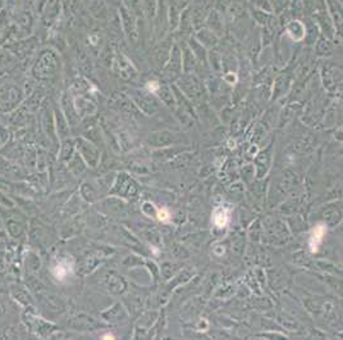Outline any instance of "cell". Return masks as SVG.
Segmentation results:
<instances>
[{"label":"cell","mask_w":343,"mask_h":340,"mask_svg":"<svg viewBox=\"0 0 343 340\" xmlns=\"http://www.w3.org/2000/svg\"><path fill=\"white\" fill-rule=\"evenodd\" d=\"M251 4L255 7L256 9L266 12V13H271L273 12V4L270 3V0H250Z\"/></svg>","instance_id":"obj_7"},{"label":"cell","mask_w":343,"mask_h":340,"mask_svg":"<svg viewBox=\"0 0 343 340\" xmlns=\"http://www.w3.org/2000/svg\"><path fill=\"white\" fill-rule=\"evenodd\" d=\"M197 36H199L200 42H201L202 44L207 45V47H214L218 42V37H217V35H215V32H212L211 30H209V29L200 30Z\"/></svg>","instance_id":"obj_4"},{"label":"cell","mask_w":343,"mask_h":340,"mask_svg":"<svg viewBox=\"0 0 343 340\" xmlns=\"http://www.w3.org/2000/svg\"><path fill=\"white\" fill-rule=\"evenodd\" d=\"M286 31L293 42H301L306 36V26L299 19H291L286 25Z\"/></svg>","instance_id":"obj_2"},{"label":"cell","mask_w":343,"mask_h":340,"mask_svg":"<svg viewBox=\"0 0 343 340\" xmlns=\"http://www.w3.org/2000/svg\"><path fill=\"white\" fill-rule=\"evenodd\" d=\"M230 6H232V0H218L215 9H217L219 13H222V12H228Z\"/></svg>","instance_id":"obj_10"},{"label":"cell","mask_w":343,"mask_h":340,"mask_svg":"<svg viewBox=\"0 0 343 340\" xmlns=\"http://www.w3.org/2000/svg\"><path fill=\"white\" fill-rule=\"evenodd\" d=\"M206 21H207V25H209V27L211 29L212 32L223 31L222 17H220V13L217 11V9H212L211 13L207 16Z\"/></svg>","instance_id":"obj_3"},{"label":"cell","mask_w":343,"mask_h":340,"mask_svg":"<svg viewBox=\"0 0 343 340\" xmlns=\"http://www.w3.org/2000/svg\"><path fill=\"white\" fill-rule=\"evenodd\" d=\"M159 218H160V219H163V221H164V219H166V218H168V214H166L165 213V212H159Z\"/></svg>","instance_id":"obj_11"},{"label":"cell","mask_w":343,"mask_h":340,"mask_svg":"<svg viewBox=\"0 0 343 340\" xmlns=\"http://www.w3.org/2000/svg\"><path fill=\"white\" fill-rule=\"evenodd\" d=\"M324 234H325V227L323 226V225H317V226L314 229V231H312V235H311V248H312V250L317 249V245H319L320 242L323 240V236H324Z\"/></svg>","instance_id":"obj_5"},{"label":"cell","mask_w":343,"mask_h":340,"mask_svg":"<svg viewBox=\"0 0 343 340\" xmlns=\"http://www.w3.org/2000/svg\"><path fill=\"white\" fill-rule=\"evenodd\" d=\"M327 6L334 27L338 31H343V7L338 0H328Z\"/></svg>","instance_id":"obj_1"},{"label":"cell","mask_w":343,"mask_h":340,"mask_svg":"<svg viewBox=\"0 0 343 340\" xmlns=\"http://www.w3.org/2000/svg\"><path fill=\"white\" fill-rule=\"evenodd\" d=\"M214 222L218 227H223L227 222V213H225L224 209L219 208L215 211L214 213Z\"/></svg>","instance_id":"obj_8"},{"label":"cell","mask_w":343,"mask_h":340,"mask_svg":"<svg viewBox=\"0 0 343 340\" xmlns=\"http://www.w3.org/2000/svg\"><path fill=\"white\" fill-rule=\"evenodd\" d=\"M188 2H189V0H183V3H184V4H186V3H188Z\"/></svg>","instance_id":"obj_12"},{"label":"cell","mask_w":343,"mask_h":340,"mask_svg":"<svg viewBox=\"0 0 343 340\" xmlns=\"http://www.w3.org/2000/svg\"><path fill=\"white\" fill-rule=\"evenodd\" d=\"M316 48H317V52L323 53V54H325V53H329V50H330L329 40H328L327 37L323 35V36H320V39L317 40Z\"/></svg>","instance_id":"obj_9"},{"label":"cell","mask_w":343,"mask_h":340,"mask_svg":"<svg viewBox=\"0 0 343 340\" xmlns=\"http://www.w3.org/2000/svg\"><path fill=\"white\" fill-rule=\"evenodd\" d=\"M252 17L255 18V21L258 22L261 26H266L269 24V21L271 19L270 13H266V12L260 11V9H253L252 11Z\"/></svg>","instance_id":"obj_6"}]
</instances>
